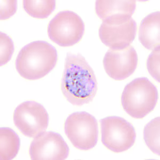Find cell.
I'll use <instances>...</instances> for the list:
<instances>
[{"label": "cell", "instance_id": "obj_1", "mask_svg": "<svg viewBox=\"0 0 160 160\" xmlns=\"http://www.w3.org/2000/svg\"><path fill=\"white\" fill-rule=\"evenodd\" d=\"M61 90L68 102L74 106L89 104L96 95V77L91 66L81 54H67Z\"/></svg>", "mask_w": 160, "mask_h": 160}, {"label": "cell", "instance_id": "obj_2", "mask_svg": "<svg viewBox=\"0 0 160 160\" xmlns=\"http://www.w3.org/2000/svg\"><path fill=\"white\" fill-rule=\"evenodd\" d=\"M58 53L56 48L43 41H34L22 48L16 60L17 71L26 80L42 78L56 65Z\"/></svg>", "mask_w": 160, "mask_h": 160}, {"label": "cell", "instance_id": "obj_18", "mask_svg": "<svg viewBox=\"0 0 160 160\" xmlns=\"http://www.w3.org/2000/svg\"><path fill=\"white\" fill-rule=\"evenodd\" d=\"M0 19L6 20L15 15L17 10V1H0Z\"/></svg>", "mask_w": 160, "mask_h": 160}, {"label": "cell", "instance_id": "obj_8", "mask_svg": "<svg viewBox=\"0 0 160 160\" xmlns=\"http://www.w3.org/2000/svg\"><path fill=\"white\" fill-rule=\"evenodd\" d=\"M29 153L32 160H63L68 157L69 148L60 134L48 131L35 137Z\"/></svg>", "mask_w": 160, "mask_h": 160}, {"label": "cell", "instance_id": "obj_15", "mask_svg": "<svg viewBox=\"0 0 160 160\" xmlns=\"http://www.w3.org/2000/svg\"><path fill=\"white\" fill-rule=\"evenodd\" d=\"M160 117L151 120L144 128V138L148 148L155 154L160 155Z\"/></svg>", "mask_w": 160, "mask_h": 160}, {"label": "cell", "instance_id": "obj_3", "mask_svg": "<svg viewBox=\"0 0 160 160\" xmlns=\"http://www.w3.org/2000/svg\"><path fill=\"white\" fill-rule=\"evenodd\" d=\"M158 100L155 86L146 78H139L125 87L121 97L122 107L130 116L142 118L154 109Z\"/></svg>", "mask_w": 160, "mask_h": 160}, {"label": "cell", "instance_id": "obj_7", "mask_svg": "<svg viewBox=\"0 0 160 160\" xmlns=\"http://www.w3.org/2000/svg\"><path fill=\"white\" fill-rule=\"evenodd\" d=\"M13 122L23 135L35 138L47 129L49 115L41 104L33 101H27L20 104L15 109Z\"/></svg>", "mask_w": 160, "mask_h": 160}, {"label": "cell", "instance_id": "obj_13", "mask_svg": "<svg viewBox=\"0 0 160 160\" xmlns=\"http://www.w3.org/2000/svg\"><path fill=\"white\" fill-rule=\"evenodd\" d=\"M18 135L9 128H0V159L10 160L15 158L20 149Z\"/></svg>", "mask_w": 160, "mask_h": 160}, {"label": "cell", "instance_id": "obj_4", "mask_svg": "<svg viewBox=\"0 0 160 160\" xmlns=\"http://www.w3.org/2000/svg\"><path fill=\"white\" fill-rule=\"evenodd\" d=\"M65 132L75 148L80 150H89L98 142L97 121L86 112H75L66 120Z\"/></svg>", "mask_w": 160, "mask_h": 160}, {"label": "cell", "instance_id": "obj_12", "mask_svg": "<svg viewBox=\"0 0 160 160\" xmlns=\"http://www.w3.org/2000/svg\"><path fill=\"white\" fill-rule=\"evenodd\" d=\"M160 13H151L144 18L139 30V40L147 49L153 50L160 46Z\"/></svg>", "mask_w": 160, "mask_h": 160}, {"label": "cell", "instance_id": "obj_11", "mask_svg": "<svg viewBox=\"0 0 160 160\" xmlns=\"http://www.w3.org/2000/svg\"><path fill=\"white\" fill-rule=\"evenodd\" d=\"M136 8L135 1H97L96 12L102 22L109 25H121L131 18Z\"/></svg>", "mask_w": 160, "mask_h": 160}, {"label": "cell", "instance_id": "obj_16", "mask_svg": "<svg viewBox=\"0 0 160 160\" xmlns=\"http://www.w3.org/2000/svg\"><path fill=\"white\" fill-rule=\"evenodd\" d=\"M0 65L7 64L11 60L15 47L13 41L6 33H0Z\"/></svg>", "mask_w": 160, "mask_h": 160}, {"label": "cell", "instance_id": "obj_17", "mask_svg": "<svg viewBox=\"0 0 160 160\" xmlns=\"http://www.w3.org/2000/svg\"><path fill=\"white\" fill-rule=\"evenodd\" d=\"M160 46L155 48L148 57L147 68L151 76L160 82Z\"/></svg>", "mask_w": 160, "mask_h": 160}, {"label": "cell", "instance_id": "obj_9", "mask_svg": "<svg viewBox=\"0 0 160 160\" xmlns=\"http://www.w3.org/2000/svg\"><path fill=\"white\" fill-rule=\"evenodd\" d=\"M138 62L135 48L129 46L120 50L109 49L104 59V69L108 75L115 80H123L136 71Z\"/></svg>", "mask_w": 160, "mask_h": 160}, {"label": "cell", "instance_id": "obj_10", "mask_svg": "<svg viewBox=\"0 0 160 160\" xmlns=\"http://www.w3.org/2000/svg\"><path fill=\"white\" fill-rule=\"evenodd\" d=\"M137 27L136 22L132 18L126 23L118 25L102 22L99 29V36L102 43L110 49H124L135 40Z\"/></svg>", "mask_w": 160, "mask_h": 160}, {"label": "cell", "instance_id": "obj_14", "mask_svg": "<svg viewBox=\"0 0 160 160\" xmlns=\"http://www.w3.org/2000/svg\"><path fill=\"white\" fill-rule=\"evenodd\" d=\"M56 6L54 0L23 1V7L26 12L36 18H47L55 10Z\"/></svg>", "mask_w": 160, "mask_h": 160}, {"label": "cell", "instance_id": "obj_5", "mask_svg": "<svg viewBox=\"0 0 160 160\" xmlns=\"http://www.w3.org/2000/svg\"><path fill=\"white\" fill-rule=\"evenodd\" d=\"M85 26L81 18L73 11H60L48 26L50 39L61 47L74 46L83 36Z\"/></svg>", "mask_w": 160, "mask_h": 160}, {"label": "cell", "instance_id": "obj_6", "mask_svg": "<svg viewBox=\"0 0 160 160\" xmlns=\"http://www.w3.org/2000/svg\"><path fill=\"white\" fill-rule=\"evenodd\" d=\"M100 122L102 143L110 151L121 153L135 144L136 130L127 120L115 116L102 118Z\"/></svg>", "mask_w": 160, "mask_h": 160}]
</instances>
